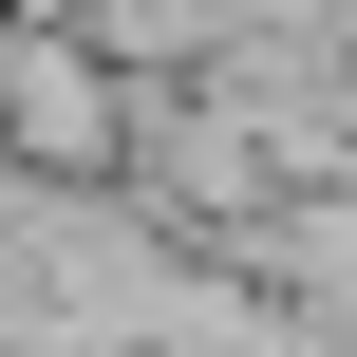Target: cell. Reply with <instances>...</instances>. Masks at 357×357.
<instances>
[{
    "label": "cell",
    "mask_w": 357,
    "mask_h": 357,
    "mask_svg": "<svg viewBox=\"0 0 357 357\" xmlns=\"http://www.w3.org/2000/svg\"><path fill=\"white\" fill-rule=\"evenodd\" d=\"M0 132H19V151H56V169H94L132 113L94 94V56H75V38H0Z\"/></svg>",
    "instance_id": "cell-1"
}]
</instances>
